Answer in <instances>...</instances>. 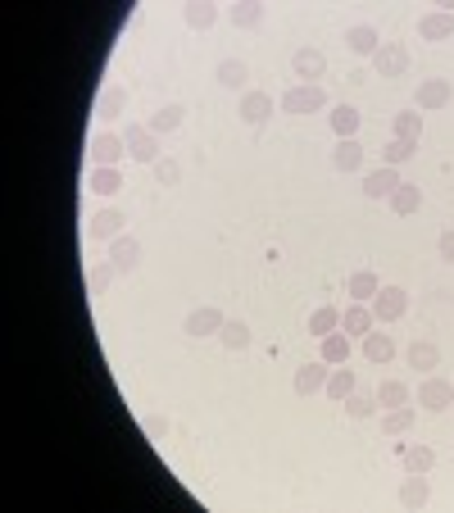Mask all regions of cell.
<instances>
[{
  "label": "cell",
  "instance_id": "cell-1",
  "mask_svg": "<svg viewBox=\"0 0 454 513\" xmlns=\"http://www.w3.org/2000/svg\"><path fill=\"white\" fill-rule=\"evenodd\" d=\"M282 114H291V118H305V114H319V109H327V91L323 87H305V83H295L291 91H282Z\"/></svg>",
  "mask_w": 454,
  "mask_h": 513
},
{
  "label": "cell",
  "instance_id": "cell-2",
  "mask_svg": "<svg viewBox=\"0 0 454 513\" xmlns=\"http://www.w3.org/2000/svg\"><path fill=\"white\" fill-rule=\"evenodd\" d=\"M123 141H127V160H132V164H150V169L160 164V136L150 132L145 123H132V127L123 132Z\"/></svg>",
  "mask_w": 454,
  "mask_h": 513
},
{
  "label": "cell",
  "instance_id": "cell-3",
  "mask_svg": "<svg viewBox=\"0 0 454 513\" xmlns=\"http://www.w3.org/2000/svg\"><path fill=\"white\" fill-rule=\"evenodd\" d=\"M368 309H372L377 323H400V318L409 314V291H405V286H382V291L368 300Z\"/></svg>",
  "mask_w": 454,
  "mask_h": 513
},
{
  "label": "cell",
  "instance_id": "cell-4",
  "mask_svg": "<svg viewBox=\"0 0 454 513\" xmlns=\"http://www.w3.org/2000/svg\"><path fill=\"white\" fill-rule=\"evenodd\" d=\"M92 169H118V160H127V141H123V132H96L92 136Z\"/></svg>",
  "mask_w": 454,
  "mask_h": 513
},
{
  "label": "cell",
  "instance_id": "cell-5",
  "mask_svg": "<svg viewBox=\"0 0 454 513\" xmlns=\"http://www.w3.org/2000/svg\"><path fill=\"white\" fill-rule=\"evenodd\" d=\"M409 64H414V55H409L405 41H382V50L372 55V73H377V78H405Z\"/></svg>",
  "mask_w": 454,
  "mask_h": 513
},
{
  "label": "cell",
  "instance_id": "cell-6",
  "mask_svg": "<svg viewBox=\"0 0 454 513\" xmlns=\"http://www.w3.org/2000/svg\"><path fill=\"white\" fill-rule=\"evenodd\" d=\"M418 409H423V413H445V409H454V387H450L441 373H427V378L418 382Z\"/></svg>",
  "mask_w": 454,
  "mask_h": 513
},
{
  "label": "cell",
  "instance_id": "cell-7",
  "mask_svg": "<svg viewBox=\"0 0 454 513\" xmlns=\"http://www.w3.org/2000/svg\"><path fill=\"white\" fill-rule=\"evenodd\" d=\"M291 73H295L305 87H319V78L327 73V55H323L319 46H300V50L291 55Z\"/></svg>",
  "mask_w": 454,
  "mask_h": 513
},
{
  "label": "cell",
  "instance_id": "cell-8",
  "mask_svg": "<svg viewBox=\"0 0 454 513\" xmlns=\"http://www.w3.org/2000/svg\"><path fill=\"white\" fill-rule=\"evenodd\" d=\"M450 100H454L450 78H423V83H418V96H414V109H418V114H436V109H445Z\"/></svg>",
  "mask_w": 454,
  "mask_h": 513
},
{
  "label": "cell",
  "instance_id": "cell-9",
  "mask_svg": "<svg viewBox=\"0 0 454 513\" xmlns=\"http://www.w3.org/2000/svg\"><path fill=\"white\" fill-rule=\"evenodd\" d=\"M327 373H332V363H300L295 369V378H291V391L300 396V400H310V396H319L323 387H327Z\"/></svg>",
  "mask_w": 454,
  "mask_h": 513
},
{
  "label": "cell",
  "instance_id": "cell-10",
  "mask_svg": "<svg viewBox=\"0 0 454 513\" xmlns=\"http://www.w3.org/2000/svg\"><path fill=\"white\" fill-rule=\"evenodd\" d=\"M123 223H127V213H123L118 204H105V209L92 213L87 237H92V241H114V237H123Z\"/></svg>",
  "mask_w": 454,
  "mask_h": 513
},
{
  "label": "cell",
  "instance_id": "cell-11",
  "mask_svg": "<svg viewBox=\"0 0 454 513\" xmlns=\"http://www.w3.org/2000/svg\"><path fill=\"white\" fill-rule=\"evenodd\" d=\"M214 78H218V87H223V91H241V96H246V91H250V64L227 55V59H218Z\"/></svg>",
  "mask_w": 454,
  "mask_h": 513
},
{
  "label": "cell",
  "instance_id": "cell-12",
  "mask_svg": "<svg viewBox=\"0 0 454 513\" xmlns=\"http://www.w3.org/2000/svg\"><path fill=\"white\" fill-rule=\"evenodd\" d=\"M237 114H241V123H246V127H264V123L273 118V96H268V91H259V87H250V91L241 96Z\"/></svg>",
  "mask_w": 454,
  "mask_h": 513
},
{
  "label": "cell",
  "instance_id": "cell-13",
  "mask_svg": "<svg viewBox=\"0 0 454 513\" xmlns=\"http://www.w3.org/2000/svg\"><path fill=\"white\" fill-rule=\"evenodd\" d=\"M223 323H227V314H223L218 305H200V309H191V314H187L182 332L200 341V336H218V327H223Z\"/></svg>",
  "mask_w": 454,
  "mask_h": 513
},
{
  "label": "cell",
  "instance_id": "cell-14",
  "mask_svg": "<svg viewBox=\"0 0 454 513\" xmlns=\"http://www.w3.org/2000/svg\"><path fill=\"white\" fill-rule=\"evenodd\" d=\"M141 255H145V250H141V241H136V237H127V232L109 241V264H114L118 273H136V268H141Z\"/></svg>",
  "mask_w": 454,
  "mask_h": 513
},
{
  "label": "cell",
  "instance_id": "cell-15",
  "mask_svg": "<svg viewBox=\"0 0 454 513\" xmlns=\"http://www.w3.org/2000/svg\"><path fill=\"white\" fill-rule=\"evenodd\" d=\"M418 37L423 41H454V10H427L418 19Z\"/></svg>",
  "mask_w": 454,
  "mask_h": 513
},
{
  "label": "cell",
  "instance_id": "cell-16",
  "mask_svg": "<svg viewBox=\"0 0 454 513\" xmlns=\"http://www.w3.org/2000/svg\"><path fill=\"white\" fill-rule=\"evenodd\" d=\"M345 50L372 59L377 50H382V32H377L372 23H354V28H345Z\"/></svg>",
  "mask_w": 454,
  "mask_h": 513
},
{
  "label": "cell",
  "instance_id": "cell-17",
  "mask_svg": "<svg viewBox=\"0 0 454 513\" xmlns=\"http://www.w3.org/2000/svg\"><path fill=\"white\" fill-rule=\"evenodd\" d=\"M396 187H400V169H372V173H363V196L368 200H391L396 196Z\"/></svg>",
  "mask_w": 454,
  "mask_h": 513
},
{
  "label": "cell",
  "instance_id": "cell-18",
  "mask_svg": "<svg viewBox=\"0 0 454 513\" xmlns=\"http://www.w3.org/2000/svg\"><path fill=\"white\" fill-rule=\"evenodd\" d=\"M123 109H127V91H123L118 83H105L100 96H96V118H100V123H118Z\"/></svg>",
  "mask_w": 454,
  "mask_h": 513
},
{
  "label": "cell",
  "instance_id": "cell-19",
  "mask_svg": "<svg viewBox=\"0 0 454 513\" xmlns=\"http://www.w3.org/2000/svg\"><path fill=\"white\" fill-rule=\"evenodd\" d=\"M377 291H382V277H377L372 268H354L350 277H345V296L350 300H359V305H368Z\"/></svg>",
  "mask_w": 454,
  "mask_h": 513
},
{
  "label": "cell",
  "instance_id": "cell-20",
  "mask_svg": "<svg viewBox=\"0 0 454 513\" xmlns=\"http://www.w3.org/2000/svg\"><path fill=\"white\" fill-rule=\"evenodd\" d=\"M427 500H432V477H427V473H405V482H400V504H405V509H427Z\"/></svg>",
  "mask_w": 454,
  "mask_h": 513
},
{
  "label": "cell",
  "instance_id": "cell-21",
  "mask_svg": "<svg viewBox=\"0 0 454 513\" xmlns=\"http://www.w3.org/2000/svg\"><path fill=\"white\" fill-rule=\"evenodd\" d=\"M182 123H187V109H182L178 100H169V105H160L155 114H150V118H145V127H150V132H155V136H169V132H178Z\"/></svg>",
  "mask_w": 454,
  "mask_h": 513
},
{
  "label": "cell",
  "instance_id": "cell-22",
  "mask_svg": "<svg viewBox=\"0 0 454 513\" xmlns=\"http://www.w3.org/2000/svg\"><path fill=\"white\" fill-rule=\"evenodd\" d=\"M332 169H336V173H359V169H363V145H359V136L332 145Z\"/></svg>",
  "mask_w": 454,
  "mask_h": 513
},
{
  "label": "cell",
  "instance_id": "cell-23",
  "mask_svg": "<svg viewBox=\"0 0 454 513\" xmlns=\"http://www.w3.org/2000/svg\"><path fill=\"white\" fill-rule=\"evenodd\" d=\"M182 23L191 32H209L218 23V5H209V0H187V5H182Z\"/></svg>",
  "mask_w": 454,
  "mask_h": 513
},
{
  "label": "cell",
  "instance_id": "cell-24",
  "mask_svg": "<svg viewBox=\"0 0 454 513\" xmlns=\"http://www.w3.org/2000/svg\"><path fill=\"white\" fill-rule=\"evenodd\" d=\"M405 359H409V369H418V373H436L441 369V345L436 341H414L405 350Z\"/></svg>",
  "mask_w": 454,
  "mask_h": 513
},
{
  "label": "cell",
  "instance_id": "cell-25",
  "mask_svg": "<svg viewBox=\"0 0 454 513\" xmlns=\"http://www.w3.org/2000/svg\"><path fill=\"white\" fill-rule=\"evenodd\" d=\"M372 327H377V318H372L368 305H359V300L345 305V314H341V332H345V336H368Z\"/></svg>",
  "mask_w": 454,
  "mask_h": 513
},
{
  "label": "cell",
  "instance_id": "cell-26",
  "mask_svg": "<svg viewBox=\"0 0 454 513\" xmlns=\"http://www.w3.org/2000/svg\"><path fill=\"white\" fill-rule=\"evenodd\" d=\"M363 359H368V363H391V359H396L391 332H377V327H372V332L363 336Z\"/></svg>",
  "mask_w": 454,
  "mask_h": 513
},
{
  "label": "cell",
  "instance_id": "cell-27",
  "mask_svg": "<svg viewBox=\"0 0 454 513\" xmlns=\"http://www.w3.org/2000/svg\"><path fill=\"white\" fill-rule=\"evenodd\" d=\"M327 123H332V132H336V141H350V136H359V109L354 105H332V114H327Z\"/></svg>",
  "mask_w": 454,
  "mask_h": 513
},
{
  "label": "cell",
  "instance_id": "cell-28",
  "mask_svg": "<svg viewBox=\"0 0 454 513\" xmlns=\"http://www.w3.org/2000/svg\"><path fill=\"white\" fill-rule=\"evenodd\" d=\"M418 422V409L414 404H400V409H382V431L387 436H409Z\"/></svg>",
  "mask_w": 454,
  "mask_h": 513
},
{
  "label": "cell",
  "instance_id": "cell-29",
  "mask_svg": "<svg viewBox=\"0 0 454 513\" xmlns=\"http://www.w3.org/2000/svg\"><path fill=\"white\" fill-rule=\"evenodd\" d=\"M387 204H391V213L409 218V213H418V209H423V187H414V182H400V187H396V196H391Z\"/></svg>",
  "mask_w": 454,
  "mask_h": 513
},
{
  "label": "cell",
  "instance_id": "cell-30",
  "mask_svg": "<svg viewBox=\"0 0 454 513\" xmlns=\"http://www.w3.org/2000/svg\"><path fill=\"white\" fill-rule=\"evenodd\" d=\"M319 359H323V363H332V369L350 363V336H345V332H332V336H323V345H319Z\"/></svg>",
  "mask_w": 454,
  "mask_h": 513
},
{
  "label": "cell",
  "instance_id": "cell-31",
  "mask_svg": "<svg viewBox=\"0 0 454 513\" xmlns=\"http://www.w3.org/2000/svg\"><path fill=\"white\" fill-rule=\"evenodd\" d=\"M391 136H400V141H414V145H418V141H423V114H418L414 105H409V109H400V114H396V123H391Z\"/></svg>",
  "mask_w": 454,
  "mask_h": 513
},
{
  "label": "cell",
  "instance_id": "cell-32",
  "mask_svg": "<svg viewBox=\"0 0 454 513\" xmlns=\"http://www.w3.org/2000/svg\"><path fill=\"white\" fill-rule=\"evenodd\" d=\"M332 332H341V309L336 305H319L314 314H310V336H332Z\"/></svg>",
  "mask_w": 454,
  "mask_h": 513
},
{
  "label": "cell",
  "instance_id": "cell-33",
  "mask_svg": "<svg viewBox=\"0 0 454 513\" xmlns=\"http://www.w3.org/2000/svg\"><path fill=\"white\" fill-rule=\"evenodd\" d=\"M400 468L405 473H432L436 468V450L432 446H405L400 450Z\"/></svg>",
  "mask_w": 454,
  "mask_h": 513
},
{
  "label": "cell",
  "instance_id": "cell-34",
  "mask_svg": "<svg viewBox=\"0 0 454 513\" xmlns=\"http://www.w3.org/2000/svg\"><path fill=\"white\" fill-rule=\"evenodd\" d=\"M414 400V391H409V382H400V378H387L382 387H377V404L382 409H400V404H409Z\"/></svg>",
  "mask_w": 454,
  "mask_h": 513
},
{
  "label": "cell",
  "instance_id": "cell-35",
  "mask_svg": "<svg viewBox=\"0 0 454 513\" xmlns=\"http://www.w3.org/2000/svg\"><path fill=\"white\" fill-rule=\"evenodd\" d=\"M218 341H223L227 350H250V323H246V318H227V323L218 327Z\"/></svg>",
  "mask_w": 454,
  "mask_h": 513
},
{
  "label": "cell",
  "instance_id": "cell-36",
  "mask_svg": "<svg viewBox=\"0 0 454 513\" xmlns=\"http://www.w3.org/2000/svg\"><path fill=\"white\" fill-rule=\"evenodd\" d=\"M323 391H327V400H336V404H341L345 396H354V369H350V363H341V369L327 373V387H323Z\"/></svg>",
  "mask_w": 454,
  "mask_h": 513
},
{
  "label": "cell",
  "instance_id": "cell-37",
  "mask_svg": "<svg viewBox=\"0 0 454 513\" xmlns=\"http://www.w3.org/2000/svg\"><path fill=\"white\" fill-rule=\"evenodd\" d=\"M227 19H232V28H259L264 23V5L259 0H237V5L227 10Z\"/></svg>",
  "mask_w": 454,
  "mask_h": 513
},
{
  "label": "cell",
  "instance_id": "cell-38",
  "mask_svg": "<svg viewBox=\"0 0 454 513\" xmlns=\"http://www.w3.org/2000/svg\"><path fill=\"white\" fill-rule=\"evenodd\" d=\"M114 277H118V268H114L109 259H100V264H92V273H87V291H92V296H109Z\"/></svg>",
  "mask_w": 454,
  "mask_h": 513
},
{
  "label": "cell",
  "instance_id": "cell-39",
  "mask_svg": "<svg viewBox=\"0 0 454 513\" xmlns=\"http://www.w3.org/2000/svg\"><path fill=\"white\" fill-rule=\"evenodd\" d=\"M414 155H418V145H414V141H400V136H391V141L382 145V164H387V169H400V164H409Z\"/></svg>",
  "mask_w": 454,
  "mask_h": 513
},
{
  "label": "cell",
  "instance_id": "cell-40",
  "mask_svg": "<svg viewBox=\"0 0 454 513\" xmlns=\"http://www.w3.org/2000/svg\"><path fill=\"white\" fill-rule=\"evenodd\" d=\"M92 191L96 196H118L123 191V173L118 169H92Z\"/></svg>",
  "mask_w": 454,
  "mask_h": 513
},
{
  "label": "cell",
  "instance_id": "cell-41",
  "mask_svg": "<svg viewBox=\"0 0 454 513\" xmlns=\"http://www.w3.org/2000/svg\"><path fill=\"white\" fill-rule=\"evenodd\" d=\"M341 404H345V418H372V413H377V396H359V391H354V396H345Z\"/></svg>",
  "mask_w": 454,
  "mask_h": 513
},
{
  "label": "cell",
  "instance_id": "cell-42",
  "mask_svg": "<svg viewBox=\"0 0 454 513\" xmlns=\"http://www.w3.org/2000/svg\"><path fill=\"white\" fill-rule=\"evenodd\" d=\"M155 182H160V187H182V164L164 155V160L155 164Z\"/></svg>",
  "mask_w": 454,
  "mask_h": 513
},
{
  "label": "cell",
  "instance_id": "cell-43",
  "mask_svg": "<svg viewBox=\"0 0 454 513\" xmlns=\"http://www.w3.org/2000/svg\"><path fill=\"white\" fill-rule=\"evenodd\" d=\"M436 255H441L445 264H454V228H450V232H441V241H436Z\"/></svg>",
  "mask_w": 454,
  "mask_h": 513
},
{
  "label": "cell",
  "instance_id": "cell-44",
  "mask_svg": "<svg viewBox=\"0 0 454 513\" xmlns=\"http://www.w3.org/2000/svg\"><path fill=\"white\" fill-rule=\"evenodd\" d=\"M145 431H150V436H164V431H169V418H145Z\"/></svg>",
  "mask_w": 454,
  "mask_h": 513
}]
</instances>
